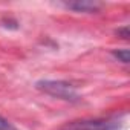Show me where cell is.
I'll use <instances>...</instances> for the list:
<instances>
[{
    "mask_svg": "<svg viewBox=\"0 0 130 130\" xmlns=\"http://www.w3.org/2000/svg\"><path fill=\"white\" fill-rule=\"evenodd\" d=\"M35 87L54 98L63 100V101H69V103H78L81 98L75 89L74 84L63 81V80H40L35 83Z\"/></svg>",
    "mask_w": 130,
    "mask_h": 130,
    "instance_id": "obj_1",
    "label": "cell"
},
{
    "mask_svg": "<svg viewBox=\"0 0 130 130\" xmlns=\"http://www.w3.org/2000/svg\"><path fill=\"white\" fill-rule=\"evenodd\" d=\"M118 118H89L72 121L63 127V130H118Z\"/></svg>",
    "mask_w": 130,
    "mask_h": 130,
    "instance_id": "obj_2",
    "label": "cell"
},
{
    "mask_svg": "<svg viewBox=\"0 0 130 130\" xmlns=\"http://www.w3.org/2000/svg\"><path fill=\"white\" fill-rule=\"evenodd\" d=\"M64 8L77 11V12H96L101 5L98 2H90V0H75V2H64L63 3Z\"/></svg>",
    "mask_w": 130,
    "mask_h": 130,
    "instance_id": "obj_3",
    "label": "cell"
},
{
    "mask_svg": "<svg viewBox=\"0 0 130 130\" xmlns=\"http://www.w3.org/2000/svg\"><path fill=\"white\" fill-rule=\"evenodd\" d=\"M112 55L118 61H121L122 64H128V61H130V52H128V49H115V51H112Z\"/></svg>",
    "mask_w": 130,
    "mask_h": 130,
    "instance_id": "obj_4",
    "label": "cell"
},
{
    "mask_svg": "<svg viewBox=\"0 0 130 130\" xmlns=\"http://www.w3.org/2000/svg\"><path fill=\"white\" fill-rule=\"evenodd\" d=\"M0 130H17L8 119H5L3 116H0Z\"/></svg>",
    "mask_w": 130,
    "mask_h": 130,
    "instance_id": "obj_5",
    "label": "cell"
},
{
    "mask_svg": "<svg viewBox=\"0 0 130 130\" xmlns=\"http://www.w3.org/2000/svg\"><path fill=\"white\" fill-rule=\"evenodd\" d=\"M116 35L121 37L122 40H128V37H130V34H128V26L118 28V29H116Z\"/></svg>",
    "mask_w": 130,
    "mask_h": 130,
    "instance_id": "obj_6",
    "label": "cell"
}]
</instances>
